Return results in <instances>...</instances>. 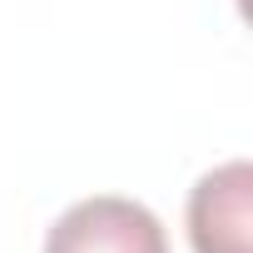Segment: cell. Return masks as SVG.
<instances>
[{"instance_id":"cell-1","label":"cell","mask_w":253,"mask_h":253,"mask_svg":"<svg viewBox=\"0 0 253 253\" xmlns=\"http://www.w3.org/2000/svg\"><path fill=\"white\" fill-rule=\"evenodd\" d=\"M45 253H169L164 223L119 194L80 199L45 233Z\"/></svg>"},{"instance_id":"cell-2","label":"cell","mask_w":253,"mask_h":253,"mask_svg":"<svg viewBox=\"0 0 253 253\" xmlns=\"http://www.w3.org/2000/svg\"><path fill=\"white\" fill-rule=\"evenodd\" d=\"M253 169L243 159L209 169L189 194L194 253H253Z\"/></svg>"}]
</instances>
